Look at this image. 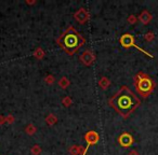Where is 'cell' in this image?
<instances>
[{"label":"cell","instance_id":"obj_10","mask_svg":"<svg viewBox=\"0 0 158 155\" xmlns=\"http://www.w3.org/2000/svg\"><path fill=\"white\" fill-rule=\"evenodd\" d=\"M108 84H110V82H108V80L106 79V78H103V79L101 80V82H100V85H101L102 88H107Z\"/></svg>","mask_w":158,"mask_h":155},{"label":"cell","instance_id":"obj_8","mask_svg":"<svg viewBox=\"0 0 158 155\" xmlns=\"http://www.w3.org/2000/svg\"><path fill=\"white\" fill-rule=\"evenodd\" d=\"M75 18H76V21H78V22L85 23V22H87V21H88L89 13L85 9H80L78 12H76V13H75Z\"/></svg>","mask_w":158,"mask_h":155},{"label":"cell","instance_id":"obj_11","mask_svg":"<svg viewBox=\"0 0 158 155\" xmlns=\"http://www.w3.org/2000/svg\"><path fill=\"white\" fill-rule=\"evenodd\" d=\"M155 39V35H154L153 33H147L146 35H145V40L148 42L153 41V40Z\"/></svg>","mask_w":158,"mask_h":155},{"label":"cell","instance_id":"obj_13","mask_svg":"<svg viewBox=\"0 0 158 155\" xmlns=\"http://www.w3.org/2000/svg\"><path fill=\"white\" fill-rule=\"evenodd\" d=\"M130 155H138V152H136V151H131Z\"/></svg>","mask_w":158,"mask_h":155},{"label":"cell","instance_id":"obj_5","mask_svg":"<svg viewBox=\"0 0 158 155\" xmlns=\"http://www.w3.org/2000/svg\"><path fill=\"white\" fill-rule=\"evenodd\" d=\"M85 140L87 141V146H86V149L84 150V153H82V155H86L87 154V152H88L89 148H90L91 145H93V144H97L98 142H99L100 136H99V134H98L97 131L89 130L88 133L85 135Z\"/></svg>","mask_w":158,"mask_h":155},{"label":"cell","instance_id":"obj_7","mask_svg":"<svg viewBox=\"0 0 158 155\" xmlns=\"http://www.w3.org/2000/svg\"><path fill=\"white\" fill-rule=\"evenodd\" d=\"M80 59H81L82 64L86 66H90L91 64L94 61L95 59V56L92 54V52L91 51H86V52L84 53V54L80 56Z\"/></svg>","mask_w":158,"mask_h":155},{"label":"cell","instance_id":"obj_6","mask_svg":"<svg viewBox=\"0 0 158 155\" xmlns=\"http://www.w3.org/2000/svg\"><path fill=\"white\" fill-rule=\"evenodd\" d=\"M133 142H134L133 137L129 133H123L118 137V143L123 148H129V146H131L133 144Z\"/></svg>","mask_w":158,"mask_h":155},{"label":"cell","instance_id":"obj_2","mask_svg":"<svg viewBox=\"0 0 158 155\" xmlns=\"http://www.w3.org/2000/svg\"><path fill=\"white\" fill-rule=\"evenodd\" d=\"M57 44L67 53L68 55H74L79 51L85 43V39L74 27H68L65 31L57 38Z\"/></svg>","mask_w":158,"mask_h":155},{"label":"cell","instance_id":"obj_4","mask_svg":"<svg viewBox=\"0 0 158 155\" xmlns=\"http://www.w3.org/2000/svg\"><path fill=\"white\" fill-rule=\"evenodd\" d=\"M119 42H120L121 46H123L125 48H135L136 50H139L141 53L145 54L146 56L151 57V58H154V56L151 54V53L146 52V51L143 50L142 48H140L139 45H136V44H135V40H134V37L131 35V33H125V35H123V36L120 37V39H119Z\"/></svg>","mask_w":158,"mask_h":155},{"label":"cell","instance_id":"obj_1","mask_svg":"<svg viewBox=\"0 0 158 155\" xmlns=\"http://www.w3.org/2000/svg\"><path fill=\"white\" fill-rule=\"evenodd\" d=\"M110 107L116 110L123 118H128L140 106L141 100L128 86L123 85L120 90L108 100Z\"/></svg>","mask_w":158,"mask_h":155},{"label":"cell","instance_id":"obj_3","mask_svg":"<svg viewBox=\"0 0 158 155\" xmlns=\"http://www.w3.org/2000/svg\"><path fill=\"white\" fill-rule=\"evenodd\" d=\"M134 86L139 95L143 98H147L155 90V82L148 74L144 72H138L134 76Z\"/></svg>","mask_w":158,"mask_h":155},{"label":"cell","instance_id":"obj_12","mask_svg":"<svg viewBox=\"0 0 158 155\" xmlns=\"http://www.w3.org/2000/svg\"><path fill=\"white\" fill-rule=\"evenodd\" d=\"M128 21H129V23H131V24H134V23L136 22V17L134 15H130L129 20H128Z\"/></svg>","mask_w":158,"mask_h":155},{"label":"cell","instance_id":"obj_9","mask_svg":"<svg viewBox=\"0 0 158 155\" xmlns=\"http://www.w3.org/2000/svg\"><path fill=\"white\" fill-rule=\"evenodd\" d=\"M152 18H153V15H152L148 11H146V10L142 11L140 15H139V20H140V22L142 23V24H144V25L148 24V23L152 21Z\"/></svg>","mask_w":158,"mask_h":155}]
</instances>
